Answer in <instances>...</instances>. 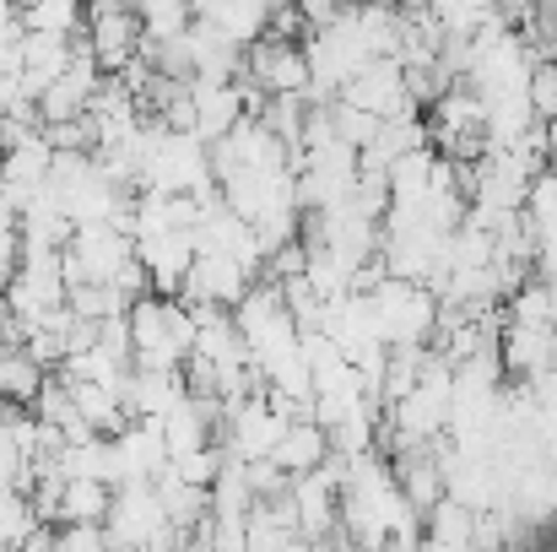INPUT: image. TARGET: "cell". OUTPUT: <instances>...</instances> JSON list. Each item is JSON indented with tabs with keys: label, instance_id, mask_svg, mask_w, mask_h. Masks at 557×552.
<instances>
[{
	"label": "cell",
	"instance_id": "6da1fadb",
	"mask_svg": "<svg viewBox=\"0 0 557 552\" xmlns=\"http://www.w3.org/2000/svg\"><path fill=\"white\" fill-rule=\"evenodd\" d=\"M125 326H131V368H185L195 347V309H185L180 298L141 293L125 309Z\"/></svg>",
	"mask_w": 557,
	"mask_h": 552
},
{
	"label": "cell",
	"instance_id": "7a4b0ae2",
	"mask_svg": "<svg viewBox=\"0 0 557 552\" xmlns=\"http://www.w3.org/2000/svg\"><path fill=\"white\" fill-rule=\"evenodd\" d=\"M373 326L384 347H428L438 331V293L406 277H379L369 287Z\"/></svg>",
	"mask_w": 557,
	"mask_h": 552
},
{
	"label": "cell",
	"instance_id": "3957f363",
	"mask_svg": "<svg viewBox=\"0 0 557 552\" xmlns=\"http://www.w3.org/2000/svg\"><path fill=\"white\" fill-rule=\"evenodd\" d=\"M131 266H136V244L120 228H76L71 244L60 249L65 287H76V282H120Z\"/></svg>",
	"mask_w": 557,
	"mask_h": 552
},
{
	"label": "cell",
	"instance_id": "277c9868",
	"mask_svg": "<svg viewBox=\"0 0 557 552\" xmlns=\"http://www.w3.org/2000/svg\"><path fill=\"white\" fill-rule=\"evenodd\" d=\"M103 542L109 552H147L163 531H169V515L152 493V482H131V488H114L109 499V515H103Z\"/></svg>",
	"mask_w": 557,
	"mask_h": 552
},
{
	"label": "cell",
	"instance_id": "5b68a950",
	"mask_svg": "<svg viewBox=\"0 0 557 552\" xmlns=\"http://www.w3.org/2000/svg\"><path fill=\"white\" fill-rule=\"evenodd\" d=\"M82 44L92 49L98 71L114 76V71H125L141 54L147 38H141V22H136L131 0H92L87 16H82Z\"/></svg>",
	"mask_w": 557,
	"mask_h": 552
},
{
	"label": "cell",
	"instance_id": "8992f818",
	"mask_svg": "<svg viewBox=\"0 0 557 552\" xmlns=\"http://www.w3.org/2000/svg\"><path fill=\"white\" fill-rule=\"evenodd\" d=\"M238 76H249L265 98H287V93H309V60H304V44H293V38H255L249 49H244V71Z\"/></svg>",
	"mask_w": 557,
	"mask_h": 552
},
{
	"label": "cell",
	"instance_id": "52a82bcc",
	"mask_svg": "<svg viewBox=\"0 0 557 552\" xmlns=\"http://www.w3.org/2000/svg\"><path fill=\"white\" fill-rule=\"evenodd\" d=\"M249 282H255L249 266L200 249V255L189 260V277H185V287H180V304H185V309H233V304L249 293Z\"/></svg>",
	"mask_w": 557,
	"mask_h": 552
},
{
	"label": "cell",
	"instance_id": "ba28073f",
	"mask_svg": "<svg viewBox=\"0 0 557 552\" xmlns=\"http://www.w3.org/2000/svg\"><path fill=\"white\" fill-rule=\"evenodd\" d=\"M342 103H352V109H363L373 120H395V114H411L417 103H411V93H406V71H400V60H369L342 93H336Z\"/></svg>",
	"mask_w": 557,
	"mask_h": 552
},
{
	"label": "cell",
	"instance_id": "9c48e42d",
	"mask_svg": "<svg viewBox=\"0 0 557 552\" xmlns=\"http://www.w3.org/2000/svg\"><path fill=\"white\" fill-rule=\"evenodd\" d=\"M293 417H282L265 395H244L233 412H227V455L233 461H265L271 450H276V439H282V428H287Z\"/></svg>",
	"mask_w": 557,
	"mask_h": 552
},
{
	"label": "cell",
	"instance_id": "30bf717a",
	"mask_svg": "<svg viewBox=\"0 0 557 552\" xmlns=\"http://www.w3.org/2000/svg\"><path fill=\"white\" fill-rule=\"evenodd\" d=\"M169 471V444L158 422H125L114 433V488L131 482H158Z\"/></svg>",
	"mask_w": 557,
	"mask_h": 552
},
{
	"label": "cell",
	"instance_id": "8fae6325",
	"mask_svg": "<svg viewBox=\"0 0 557 552\" xmlns=\"http://www.w3.org/2000/svg\"><path fill=\"white\" fill-rule=\"evenodd\" d=\"M131 244H136L141 271H147V287L158 298H180V287H185V277H189V260H195L189 233H136Z\"/></svg>",
	"mask_w": 557,
	"mask_h": 552
},
{
	"label": "cell",
	"instance_id": "7c38bea8",
	"mask_svg": "<svg viewBox=\"0 0 557 552\" xmlns=\"http://www.w3.org/2000/svg\"><path fill=\"white\" fill-rule=\"evenodd\" d=\"M185 395L189 384L180 368H131L125 384H120V401H125L131 422H163Z\"/></svg>",
	"mask_w": 557,
	"mask_h": 552
},
{
	"label": "cell",
	"instance_id": "4fadbf2b",
	"mask_svg": "<svg viewBox=\"0 0 557 552\" xmlns=\"http://www.w3.org/2000/svg\"><path fill=\"white\" fill-rule=\"evenodd\" d=\"M498 364H504V373H515L520 384L553 373L557 368V326L504 320V331H498Z\"/></svg>",
	"mask_w": 557,
	"mask_h": 552
},
{
	"label": "cell",
	"instance_id": "5bb4252c",
	"mask_svg": "<svg viewBox=\"0 0 557 552\" xmlns=\"http://www.w3.org/2000/svg\"><path fill=\"white\" fill-rule=\"evenodd\" d=\"M293 510H298V537L304 542L336 537V526H342V488H336V477L325 466L293 477Z\"/></svg>",
	"mask_w": 557,
	"mask_h": 552
},
{
	"label": "cell",
	"instance_id": "9a60e30c",
	"mask_svg": "<svg viewBox=\"0 0 557 552\" xmlns=\"http://www.w3.org/2000/svg\"><path fill=\"white\" fill-rule=\"evenodd\" d=\"M189 103H195V125H189V131H195L206 147L222 142L238 120H249L238 82H189Z\"/></svg>",
	"mask_w": 557,
	"mask_h": 552
},
{
	"label": "cell",
	"instance_id": "2e32d148",
	"mask_svg": "<svg viewBox=\"0 0 557 552\" xmlns=\"http://www.w3.org/2000/svg\"><path fill=\"white\" fill-rule=\"evenodd\" d=\"M216 422H222L216 401H206V395H185V401H180L158 428H163L169 455H185V450H211V444H216Z\"/></svg>",
	"mask_w": 557,
	"mask_h": 552
},
{
	"label": "cell",
	"instance_id": "e0dca14e",
	"mask_svg": "<svg viewBox=\"0 0 557 552\" xmlns=\"http://www.w3.org/2000/svg\"><path fill=\"white\" fill-rule=\"evenodd\" d=\"M76 54V38H54V33H22L16 44V65H22V87L27 98H38Z\"/></svg>",
	"mask_w": 557,
	"mask_h": 552
},
{
	"label": "cell",
	"instance_id": "ac0fdd59",
	"mask_svg": "<svg viewBox=\"0 0 557 552\" xmlns=\"http://www.w3.org/2000/svg\"><path fill=\"white\" fill-rule=\"evenodd\" d=\"M325 455H331V433L314 422V417H293L287 428H282V439H276V450L265 455L271 466H282L287 477H304V471H320L325 466Z\"/></svg>",
	"mask_w": 557,
	"mask_h": 552
},
{
	"label": "cell",
	"instance_id": "d6986e66",
	"mask_svg": "<svg viewBox=\"0 0 557 552\" xmlns=\"http://www.w3.org/2000/svg\"><path fill=\"white\" fill-rule=\"evenodd\" d=\"M65 379V373H60ZM71 384V401H76V417L87 422V433H98V439H114L125 422H131V412H125V401H120V384H87V379H65Z\"/></svg>",
	"mask_w": 557,
	"mask_h": 552
},
{
	"label": "cell",
	"instance_id": "ffe728a7",
	"mask_svg": "<svg viewBox=\"0 0 557 552\" xmlns=\"http://www.w3.org/2000/svg\"><path fill=\"white\" fill-rule=\"evenodd\" d=\"M152 493H158V504H163V515H169V526H174V531H200V526H206V515H211V493L180 482L174 471H163V477L152 482Z\"/></svg>",
	"mask_w": 557,
	"mask_h": 552
},
{
	"label": "cell",
	"instance_id": "44dd1931",
	"mask_svg": "<svg viewBox=\"0 0 557 552\" xmlns=\"http://www.w3.org/2000/svg\"><path fill=\"white\" fill-rule=\"evenodd\" d=\"M82 16H87V5H82V0H22V5H16V22H22V33H54V38H76V33H82Z\"/></svg>",
	"mask_w": 557,
	"mask_h": 552
},
{
	"label": "cell",
	"instance_id": "7402d4cb",
	"mask_svg": "<svg viewBox=\"0 0 557 552\" xmlns=\"http://www.w3.org/2000/svg\"><path fill=\"white\" fill-rule=\"evenodd\" d=\"M276 5L282 0H222L216 5V27L238 44V49H249L255 38H265V27H271V16H276Z\"/></svg>",
	"mask_w": 557,
	"mask_h": 552
},
{
	"label": "cell",
	"instance_id": "603a6c76",
	"mask_svg": "<svg viewBox=\"0 0 557 552\" xmlns=\"http://www.w3.org/2000/svg\"><path fill=\"white\" fill-rule=\"evenodd\" d=\"M44 368L27 358V347L22 342H5L0 347V401H11V406H33V395L44 390Z\"/></svg>",
	"mask_w": 557,
	"mask_h": 552
},
{
	"label": "cell",
	"instance_id": "cb8c5ba5",
	"mask_svg": "<svg viewBox=\"0 0 557 552\" xmlns=\"http://www.w3.org/2000/svg\"><path fill=\"white\" fill-rule=\"evenodd\" d=\"M109 499H114V488L87 482V477H65V488H60V526H103Z\"/></svg>",
	"mask_w": 557,
	"mask_h": 552
},
{
	"label": "cell",
	"instance_id": "d4e9b609",
	"mask_svg": "<svg viewBox=\"0 0 557 552\" xmlns=\"http://www.w3.org/2000/svg\"><path fill=\"white\" fill-rule=\"evenodd\" d=\"M131 11H136V22H141V38H147V44L185 38L189 22H195L189 0H131Z\"/></svg>",
	"mask_w": 557,
	"mask_h": 552
},
{
	"label": "cell",
	"instance_id": "484cf974",
	"mask_svg": "<svg viewBox=\"0 0 557 552\" xmlns=\"http://www.w3.org/2000/svg\"><path fill=\"white\" fill-rule=\"evenodd\" d=\"M38 531V510H33V499L22 493V488H0V552L16 548L22 537H33Z\"/></svg>",
	"mask_w": 557,
	"mask_h": 552
},
{
	"label": "cell",
	"instance_id": "4316f807",
	"mask_svg": "<svg viewBox=\"0 0 557 552\" xmlns=\"http://www.w3.org/2000/svg\"><path fill=\"white\" fill-rule=\"evenodd\" d=\"M169 471L189 482V488H211L216 482V471H222V450L211 444V450H185V455H169Z\"/></svg>",
	"mask_w": 557,
	"mask_h": 552
},
{
	"label": "cell",
	"instance_id": "83f0119b",
	"mask_svg": "<svg viewBox=\"0 0 557 552\" xmlns=\"http://www.w3.org/2000/svg\"><path fill=\"white\" fill-rule=\"evenodd\" d=\"M525 98H531V114L547 125L557 120V60H536L531 76H525Z\"/></svg>",
	"mask_w": 557,
	"mask_h": 552
},
{
	"label": "cell",
	"instance_id": "f1b7e54d",
	"mask_svg": "<svg viewBox=\"0 0 557 552\" xmlns=\"http://www.w3.org/2000/svg\"><path fill=\"white\" fill-rule=\"evenodd\" d=\"M298 5V16H304V33H325L352 0H293Z\"/></svg>",
	"mask_w": 557,
	"mask_h": 552
},
{
	"label": "cell",
	"instance_id": "f546056e",
	"mask_svg": "<svg viewBox=\"0 0 557 552\" xmlns=\"http://www.w3.org/2000/svg\"><path fill=\"white\" fill-rule=\"evenodd\" d=\"M54 552H109L98 526H60L54 531Z\"/></svg>",
	"mask_w": 557,
	"mask_h": 552
},
{
	"label": "cell",
	"instance_id": "4dcf8cb0",
	"mask_svg": "<svg viewBox=\"0 0 557 552\" xmlns=\"http://www.w3.org/2000/svg\"><path fill=\"white\" fill-rule=\"evenodd\" d=\"M5 552H54V526H38L33 537H22L16 548H5Z\"/></svg>",
	"mask_w": 557,
	"mask_h": 552
},
{
	"label": "cell",
	"instance_id": "1f68e13d",
	"mask_svg": "<svg viewBox=\"0 0 557 552\" xmlns=\"http://www.w3.org/2000/svg\"><path fill=\"white\" fill-rule=\"evenodd\" d=\"M373 5H384V11H406L411 0H373Z\"/></svg>",
	"mask_w": 557,
	"mask_h": 552
},
{
	"label": "cell",
	"instance_id": "d6a6232c",
	"mask_svg": "<svg viewBox=\"0 0 557 552\" xmlns=\"http://www.w3.org/2000/svg\"><path fill=\"white\" fill-rule=\"evenodd\" d=\"M0 158H5V136H0Z\"/></svg>",
	"mask_w": 557,
	"mask_h": 552
},
{
	"label": "cell",
	"instance_id": "836d02e7",
	"mask_svg": "<svg viewBox=\"0 0 557 552\" xmlns=\"http://www.w3.org/2000/svg\"><path fill=\"white\" fill-rule=\"evenodd\" d=\"M352 5H363V0H352Z\"/></svg>",
	"mask_w": 557,
	"mask_h": 552
},
{
	"label": "cell",
	"instance_id": "e575fe53",
	"mask_svg": "<svg viewBox=\"0 0 557 552\" xmlns=\"http://www.w3.org/2000/svg\"><path fill=\"white\" fill-rule=\"evenodd\" d=\"M16 5H22V0H16Z\"/></svg>",
	"mask_w": 557,
	"mask_h": 552
}]
</instances>
